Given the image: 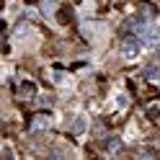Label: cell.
<instances>
[{
    "label": "cell",
    "mask_w": 160,
    "mask_h": 160,
    "mask_svg": "<svg viewBox=\"0 0 160 160\" xmlns=\"http://www.w3.org/2000/svg\"><path fill=\"white\" fill-rule=\"evenodd\" d=\"M57 21L59 23H70V21H72V11H70L67 5H62V8H59V13H57Z\"/></svg>",
    "instance_id": "obj_6"
},
{
    "label": "cell",
    "mask_w": 160,
    "mask_h": 160,
    "mask_svg": "<svg viewBox=\"0 0 160 160\" xmlns=\"http://www.w3.org/2000/svg\"><path fill=\"white\" fill-rule=\"evenodd\" d=\"M145 78L147 80H160V62H158V59L145 67Z\"/></svg>",
    "instance_id": "obj_4"
},
{
    "label": "cell",
    "mask_w": 160,
    "mask_h": 160,
    "mask_svg": "<svg viewBox=\"0 0 160 160\" xmlns=\"http://www.w3.org/2000/svg\"><path fill=\"white\" fill-rule=\"evenodd\" d=\"M47 127H49V116L47 114H39V116L31 119V132H42V129H47Z\"/></svg>",
    "instance_id": "obj_3"
},
{
    "label": "cell",
    "mask_w": 160,
    "mask_h": 160,
    "mask_svg": "<svg viewBox=\"0 0 160 160\" xmlns=\"http://www.w3.org/2000/svg\"><path fill=\"white\" fill-rule=\"evenodd\" d=\"M72 132H75V134L85 132V119H83V116H78V119H75V124H72Z\"/></svg>",
    "instance_id": "obj_7"
},
{
    "label": "cell",
    "mask_w": 160,
    "mask_h": 160,
    "mask_svg": "<svg viewBox=\"0 0 160 160\" xmlns=\"http://www.w3.org/2000/svg\"><path fill=\"white\" fill-rule=\"evenodd\" d=\"M34 93H36V85L34 83H21V85H18V96H21V98H34Z\"/></svg>",
    "instance_id": "obj_5"
},
{
    "label": "cell",
    "mask_w": 160,
    "mask_h": 160,
    "mask_svg": "<svg viewBox=\"0 0 160 160\" xmlns=\"http://www.w3.org/2000/svg\"><path fill=\"white\" fill-rule=\"evenodd\" d=\"M147 116H150V119H160V108H158V106H150V108H147Z\"/></svg>",
    "instance_id": "obj_8"
},
{
    "label": "cell",
    "mask_w": 160,
    "mask_h": 160,
    "mask_svg": "<svg viewBox=\"0 0 160 160\" xmlns=\"http://www.w3.org/2000/svg\"><path fill=\"white\" fill-rule=\"evenodd\" d=\"M122 52H124V57L134 59V57L139 54V42H137V39H124V44H122Z\"/></svg>",
    "instance_id": "obj_1"
},
{
    "label": "cell",
    "mask_w": 160,
    "mask_h": 160,
    "mask_svg": "<svg viewBox=\"0 0 160 160\" xmlns=\"http://www.w3.org/2000/svg\"><path fill=\"white\" fill-rule=\"evenodd\" d=\"M101 147L106 150V152H119V150H122V139H119L116 134H108L106 139H101Z\"/></svg>",
    "instance_id": "obj_2"
},
{
    "label": "cell",
    "mask_w": 160,
    "mask_h": 160,
    "mask_svg": "<svg viewBox=\"0 0 160 160\" xmlns=\"http://www.w3.org/2000/svg\"><path fill=\"white\" fill-rule=\"evenodd\" d=\"M57 5V0H44V8H54Z\"/></svg>",
    "instance_id": "obj_9"
}]
</instances>
